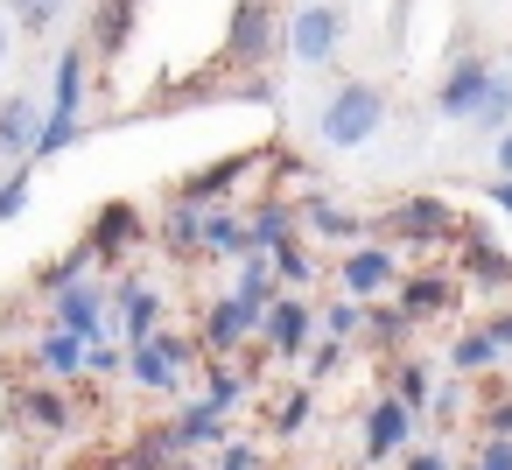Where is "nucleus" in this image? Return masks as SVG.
I'll use <instances>...</instances> for the list:
<instances>
[{"label": "nucleus", "instance_id": "2", "mask_svg": "<svg viewBox=\"0 0 512 470\" xmlns=\"http://www.w3.org/2000/svg\"><path fill=\"white\" fill-rule=\"evenodd\" d=\"M190 365H204V344H197V337L155 330L148 344H127V379H134V386H148V393H176Z\"/></svg>", "mask_w": 512, "mask_h": 470}, {"label": "nucleus", "instance_id": "46", "mask_svg": "<svg viewBox=\"0 0 512 470\" xmlns=\"http://www.w3.org/2000/svg\"><path fill=\"white\" fill-rule=\"evenodd\" d=\"M491 169H498V176H512V127L491 141Z\"/></svg>", "mask_w": 512, "mask_h": 470}, {"label": "nucleus", "instance_id": "4", "mask_svg": "<svg viewBox=\"0 0 512 470\" xmlns=\"http://www.w3.org/2000/svg\"><path fill=\"white\" fill-rule=\"evenodd\" d=\"M281 50V8L274 0H239L232 22H225V64L232 71H260Z\"/></svg>", "mask_w": 512, "mask_h": 470}, {"label": "nucleus", "instance_id": "45", "mask_svg": "<svg viewBox=\"0 0 512 470\" xmlns=\"http://www.w3.org/2000/svg\"><path fill=\"white\" fill-rule=\"evenodd\" d=\"M484 330H491V344H498V351H505V358H512V309H498V316H491V323H484Z\"/></svg>", "mask_w": 512, "mask_h": 470}, {"label": "nucleus", "instance_id": "20", "mask_svg": "<svg viewBox=\"0 0 512 470\" xmlns=\"http://www.w3.org/2000/svg\"><path fill=\"white\" fill-rule=\"evenodd\" d=\"M29 358H36V372H43L50 386H71V379H85V344H78L71 330H43Z\"/></svg>", "mask_w": 512, "mask_h": 470}, {"label": "nucleus", "instance_id": "32", "mask_svg": "<svg viewBox=\"0 0 512 470\" xmlns=\"http://www.w3.org/2000/svg\"><path fill=\"white\" fill-rule=\"evenodd\" d=\"M309 421H316V393H309V386H295V393H281V400L267 407V428H274L281 442H288V435H302Z\"/></svg>", "mask_w": 512, "mask_h": 470}, {"label": "nucleus", "instance_id": "33", "mask_svg": "<svg viewBox=\"0 0 512 470\" xmlns=\"http://www.w3.org/2000/svg\"><path fill=\"white\" fill-rule=\"evenodd\" d=\"M197 239H204V211H190V204H169V218H162V246L169 253H197Z\"/></svg>", "mask_w": 512, "mask_h": 470}, {"label": "nucleus", "instance_id": "6", "mask_svg": "<svg viewBox=\"0 0 512 470\" xmlns=\"http://www.w3.org/2000/svg\"><path fill=\"white\" fill-rule=\"evenodd\" d=\"M267 169V155H225V162H204V169H190L183 183H176V204H190V211H225V197L246 183V176H260Z\"/></svg>", "mask_w": 512, "mask_h": 470}, {"label": "nucleus", "instance_id": "25", "mask_svg": "<svg viewBox=\"0 0 512 470\" xmlns=\"http://www.w3.org/2000/svg\"><path fill=\"white\" fill-rule=\"evenodd\" d=\"M85 71H92V50H85V43H71V50L57 57V71H50V85H57V106H50V113H71V120H78V99H85Z\"/></svg>", "mask_w": 512, "mask_h": 470}, {"label": "nucleus", "instance_id": "12", "mask_svg": "<svg viewBox=\"0 0 512 470\" xmlns=\"http://www.w3.org/2000/svg\"><path fill=\"white\" fill-rule=\"evenodd\" d=\"M456 302H463V281H456L449 267H414V274H400V295H393V309H400L407 323L449 316Z\"/></svg>", "mask_w": 512, "mask_h": 470}, {"label": "nucleus", "instance_id": "47", "mask_svg": "<svg viewBox=\"0 0 512 470\" xmlns=\"http://www.w3.org/2000/svg\"><path fill=\"white\" fill-rule=\"evenodd\" d=\"M484 197H491V204H498V211L512 218V176H498V183H484Z\"/></svg>", "mask_w": 512, "mask_h": 470}, {"label": "nucleus", "instance_id": "39", "mask_svg": "<svg viewBox=\"0 0 512 470\" xmlns=\"http://www.w3.org/2000/svg\"><path fill=\"white\" fill-rule=\"evenodd\" d=\"M484 442H512V393H498V400H484Z\"/></svg>", "mask_w": 512, "mask_h": 470}, {"label": "nucleus", "instance_id": "3", "mask_svg": "<svg viewBox=\"0 0 512 470\" xmlns=\"http://www.w3.org/2000/svg\"><path fill=\"white\" fill-rule=\"evenodd\" d=\"M344 29H351V15L337 8V0H302V8L288 15V29H281V43H288V57L295 64H330L337 50H344Z\"/></svg>", "mask_w": 512, "mask_h": 470}, {"label": "nucleus", "instance_id": "43", "mask_svg": "<svg viewBox=\"0 0 512 470\" xmlns=\"http://www.w3.org/2000/svg\"><path fill=\"white\" fill-rule=\"evenodd\" d=\"M470 463H477V470H512V442H484Z\"/></svg>", "mask_w": 512, "mask_h": 470}, {"label": "nucleus", "instance_id": "27", "mask_svg": "<svg viewBox=\"0 0 512 470\" xmlns=\"http://www.w3.org/2000/svg\"><path fill=\"white\" fill-rule=\"evenodd\" d=\"M393 400L414 407V414H428V400H435V365H428V358H393Z\"/></svg>", "mask_w": 512, "mask_h": 470}, {"label": "nucleus", "instance_id": "50", "mask_svg": "<svg viewBox=\"0 0 512 470\" xmlns=\"http://www.w3.org/2000/svg\"><path fill=\"white\" fill-rule=\"evenodd\" d=\"M449 470H477V463H449Z\"/></svg>", "mask_w": 512, "mask_h": 470}, {"label": "nucleus", "instance_id": "49", "mask_svg": "<svg viewBox=\"0 0 512 470\" xmlns=\"http://www.w3.org/2000/svg\"><path fill=\"white\" fill-rule=\"evenodd\" d=\"M169 470H197V463H190V456H169Z\"/></svg>", "mask_w": 512, "mask_h": 470}, {"label": "nucleus", "instance_id": "34", "mask_svg": "<svg viewBox=\"0 0 512 470\" xmlns=\"http://www.w3.org/2000/svg\"><path fill=\"white\" fill-rule=\"evenodd\" d=\"M407 330H414V323H407L393 302H365V337H372L379 351H400V337H407Z\"/></svg>", "mask_w": 512, "mask_h": 470}, {"label": "nucleus", "instance_id": "13", "mask_svg": "<svg viewBox=\"0 0 512 470\" xmlns=\"http://www.w3.org/2000/svg\"><path fill=\"white\" fill-rule=\"evenodd\" d=\"M456 267H463L456 281H470V288H491V295H498V288H512V253H505L477 218L456 232Z\"/></svg>", "mask_w": 512, "mask_h": 470}, {"label": "nucleus", "instance_id": "41", "mask_svg": "<svg viewBox=\"0 0 512 470\" xmlns=\"http://www.w3.org/2000/svg\"><path fill=\"white\" fill-rule=\"evenodd\" d=\"M260 463H267V456H260V442H225L211 470H260Z\"/></svg>", "mask_w": 512, "mask_h": 470}, {"label": "nucleus", "instance_id": "7", "mask_svg": "<svg viewBox=\"0 0 512 470\" xmlns=\"http://www.w3.org/2000/svg\"><path fill=\"white\" fill-rule=\"evenodd\" d=\"M316 344V302L309 295H281L267 316H260V358H302Z\"/></svg>", "mask_w": 512, "mask_h": 470}, {"label": "nucleus", "instance_id": "26", "mask_svg": "<svg viewBox=\"0 0 512 470\" xmlns=\"http://www.w3.org/2000/svg\"><path fill=\"white\" fill-rule=\"evenodd\" d=\"M491 365H505V351L491 344V330L477 323V330H463L456 344H449V372H463V379H484Z\"/></svg>", "mask_w": 512, "mask_h": 470}, {"label": "nucleus", "instance_id": "10", "mask_svg": "<svg viewBox=\"0 0 512 470\" xmlns=\"http://www.w3.org/2000/svg\"><path fill=\"white\" fill-rule=\"evenodd\" d=\"M491 64L484 57H456L449 71H442V85H435V113L449 120V127H470V113L484 106V92H491Z\"/></svg>", "mask_w": 512, "mask_h": 470}, {"label": "nucleus", "instance_id": "30", "mask_svg": "<svg viewBox=\"0 0 512 470\" xmlns=\"http://www.w3.org/2000/svg\"><path fill=\"white\" fill-rule=\"evenodd\" d=\"M505 127H512V78L498 71V78H491V92H484V106L470 113V134H484V141H498Z\"/></svg>", "mask_w": 512, "mask_h": 470}, {"label": "nucleus", "instance_id": "44", "mask_svg": "<svg viewBox=\"0 0 512 470\" xmlns=\"http://www.w3.org/2000/svg\"><path fill=\"white\" fill-rule=\"evenodd\" d=\"M400 470H449V456H442V449H407Z\"/></svg>", "mask_w": 512, "mask_h": 470}, {"label": "nucleus", "instance_id": "18", "mask_svg": "<svg viewBox=\"0 0 512 470\" xmlns=\"http://www.w3.org/2000/svg\"><path fill=\"white\" fill-rule=\"evenodd\" d=\"M225 442H232V421H225V414H218V407H211L204 393L176 407V421H169V449H176V456H197V449H225Z\"/></svg>", "mask_w": 512, "mask_h": 470}, {"label": "nucleus", "instance_id": "29", "mask_svg": "<svg viewBox=\"0 0 512 470\" xmlns=\"http://www.w3.org/2000/svg\"><path fill=\"white\" fill-rule=\"evenodd\" d=\"M267 260H274V281H281V288H316V274H323V267H316V253L302 246V232H295V239H281Z\"/></svg>", "mask_w": 512, "mask_h": 470}, {"label": "nucleus", "instance_id": "22", "mask_svg": "<svg viewBox=\"0 0 512 470\" xmlns=\"http://www.w3.org/2000/svg\"><path fill=\"white\" fill-rule=\"evenodd\" d=\"M295 225H309L316 239H351V246H358V218H351L344 204H330L323 190H302V204H295Z\"/></svg>", "mask_w": 512, "mask_h": 470}, {"label": "nucleus", "instance_id": "1", "mask_svg": "<svg viewBox=\"0 0 512 470\" xmlns=\"http://www.w3.org/2000/svg\"><path fill=\"white\" fill-rule=\"evenodd\" d=\"M379 127H386V92H379L372 78H344V85L323 99V113H316V134H323V148H337V155L372 148Z\"/></svg>", "mask_w": 512, "mask_h": 470}, {"label": "nucleus", "instance_id": "14", "mask_svg": "<svg viewBox=\"0 0 512 470\" xmlns=\"http://www.w3.org/2000/svg\"><path fill=\"white\" fill-rule=\"evenodd\" d=\"M85 246L113 267L120 253H134V246H148V218L127 204V197H113V204H99V218H92V232H85Z\"/></svg>", "mask_w": 512, "mask_h": 470}, {"label": "nucleus", "instance_id": "9", "mask_svg": "<svg viewBox=\"0 0 512 470\" xmlns=\"http://www.w3.org/2000/svg\"><path fill=\"white\" fill-rule=\"evenodd\" d=\"M414 407H400L393 393H379L372 407H365V421H358V435H365V463H393V456H407L414 449Z\"/></svg>", "mask_w": 512, "mask_h": 470}, {"label": "nucleus", "instance_id": "52", "mask_svg": "<svg viewBox=\"0 0 512 470\" xmlns=\"http://www.w3.org/2000/svg\"><path fill=\"white\" fill-rule=\"evenodd\" d=\"M134 8H141V0H134Z\"/></svg>", "mask_w": 512, "mask_h": 470}, {"label": "nucleus", "instance_id": "31", "mask_svg": "<svg viewBox=\"0 0 512 470\" xmlns=\"http://www.w3.org/2000/svg\"><path fill=\"white\" fill-rule=\"evenodd\" d=\"M358 330H365V302L337 295V302H323V309H316V337H330V344H351Z\"/></svg>", "mask_w": 512, "mask_h": 470}, {"label": "nucleus", "instance_id": "28", "mask_svg": "<svg viewBox=\"0 0 512 470\" xmlns=\"http://www.w3.org/2000/svg\"><path fill=\"white\" fill-rule=\"evenodd\" d=\"M246 386H253V379H246V372H239L232 358H204V400H211V407H218L225 421H232V407L246 400Z\"/></svg>", "mask_w": 512, "mask_h": 470}, {"label": "nucleus", "instance_id": "15", "mask_svg": "<svg viewBox=\"0 0 512 470\" xmlns=\"http://www.w3.org/2000/svg\"><path fill=\"white\" fill-rule=\"evenodd\" d=\"M246 337H260V309H246L239 295H218L211 309H204V358H232V351H246Z\"/></svg>", "mask_w": 512, "mask_h": 470}, {"label": "nucleus", "instance_id": "11", "mask_svg": "<svg viewBox=\"0 0 512 470\" xmlns=\"http://www.w3.org/2000/svg\"><path fill=\"white\" fill-rule=\"evenodd\" d=\"M337 288L351 295V302H379L386 288H400V260L386 253V246H372V239H358L344 260H337Z\"/></svg>", "mask_w": 512, "mask_h": 470}, {"label": "nucleus", "instance_id": "40", "mask_svg": "<svg viewBox=\"0 0 512 470\" xmlns=\"http://www.w3.org/2000/svg\"><path fill=\"white\" fill-rule=\"evenodd\" d=\"M29 211V169L22 176H8V183H0V225H15Z\"/></svg>", "mask_w": 512, "mask_h": 470}, {"label": "nucleus", "instance_id": "48", "mask_svg": "<svg viewBox=\"0 0 512 470\" xmlns=\"http://www.w3.org/2000/svg\"><path fill=\"white\" fill-rule=\"evenodd\" d=\"M0 64H8V15H0Z\"/></svg>", "mask_w": 512, "mask_h": 470}, {"label": "nucleus", "instance_id": "19", "mask_svg": "<svg viewBox=\"0 0 512 470\" xmlns=\"http://www.w3.org/2000/svg\"><path fill=\"white\" fill-rule=\"evenodd\" d=\"M302 225H295V204L288 197H260L253 211H246V253H274L281 239H295Z\"/></svg>", "mask_w": 512, "mask_h": 470}, {"label": "nucleus", "instance_id": "5", "mask_svg": "<svg viewBox=\"0 0 512 470\" xmlns=\"http://www.w3.org/2000/svg\"><path fill=\"white\" fill-rule=\"evenodd\" d=\"M50 330H71L78 344L113 337V288H99V281H71V288H57V295H50Z\"/></svg>", "mask_w": 512, "mask_h": 470}, {"label": "nucleus", "instance_id": "35", "mask_svg": "<svg viewBox=\"0 0 512 470\" xmlns=\"http://www.w3.org/2000/svg\"><path fill=\"white\" fill-rule=\"evenodd\" d=\"M78 141V120L71 113H43V127H36V148H29V162H50V155H64Z\"/></svg>", "mask_w": 512, "mask_h": 470}, {"label": "nucleus", "instance_id": "21", "mask_svg": "<svg viewBox=\"0 0 512 470\" xmlns=\"http://www.w3.org/2000/svg\"><path fill=\"white\" fill-rule=\"evenodd\" d=\"M36 127H43V113H36V99H0V162H29V148H36Z\"/></svg>", "mask_w": 512, "mask_h": 470}, {"label": "nucleus", "instance_id": "37", "mask_svg": "<svg viewBox=\"0 0 512 470\" xmlns=\"http://www.w3.org/2000/svg\"><path fill=\"white\" fill-rule=\"evenodd\" d=\"M344 358H351V344H330V337H316V344L302 351V372H309V386H316V379H330V372H344Z\"/></svg>", "mask_w": 512, "mask_h": 470}, {"label": "nucleus", "instance_id": "8", "mask_svg": "<svg viewBox=\"0 0 512 470\" xmlns=\"http://www.w3.org/2000/svg\"><path fill=\"white\" fill-rule=\"evenodd\" d=\"M463 218L442 204V197H400L393 204V239H407L414 253H435V246H456Z\"/></svg>", "mask_w": 512, "mask_h": 470}, {"label": "nucleus", "instance_id": "17", "mask_svg": "<svg viewBox=\"0 0 512 470\" xmlns=\"http://www.w3.org/2000/svg\"><path fill=\"white\" fill-rule=\"evenodd\" d=\"M15 421H22L29 435H71V421H78V400H71L64 386L36 379V386H22V393H15Z\"/></svg>", "mask_w": 512, "mask_h": 470}, {"label": "nucleus", "instance_id": "36", "mask_svg": "<svg viewBox=\"0 0 512 470\" xmlns=\"http://www.w3.org/2000/svg\"><path fill=\"white\" fill-rule=\"evenodd\" d=\"M8 15H15L29 36H43V29H57V22H64V0H8Z\"/></svg>", "mask_w": 512, "mask_h": 470}, {"label": "nucleus", "instance_id": "42", "mask_svg": "<svg viewBox=\"0 0 512 470\" xmlns=\"http://www.w3.org/2000/svg\"><path fill=\"white\" fill-rule=\"evenodd\" d=\"M428 414H435V421H456V414H463V386H435Z\"/></svg>", "mask_w": 512, "mask_h": 470}, {"label": "nucleus", "instance_id": "51", "mask_svg": "<svg viewBox=\"0 0 512 470\" xmlns=\"http://www.w3.org/2000/svg\"><path fill=\"white\" fill-rule=\"evenodd\" d=\"M15 470H43V463H15Z\"/></svg>", "mask_w": 512, "mask_h": 470}, {"label": "nucleus", "instance_id": "16", "mask_svg": "<svg viewBox=\"0 0 512 470\" xmlns=\"http://www.w3.org/2000/svg\"><path fill=\"white\" fill-rule=\"evenodd\" d=\"M162 302H169V295H162L155 281H120V288H113V330H120L127 344H148V337L162 330Z\"/></svg>", "mask_w": 512, "mask_h": 470}, {"label": "nucleus", "instance_id": "24", "mask_svg": "<svg viewBox=\"0 0 512 470\" xmlns=\"http://www.w3.org/2000/svg\"><path fill=\"white\" fill-rule=\"evenodd\" d=\"M134 43V0H99V15H92V50L99 57H120Z\"/></svg>", "mask_w": 512, "mask_h": 470}, {"label": "nucleus", "instance_id": "38", "mask_svg": "<svg viewBox=\"0 0 512 470\" xmlns=\"http://www.w3.org/2000/svg\"><path fill=\"white\" fill-rule=\"evenodd\" d=\"M85 372H92V379H113V372H127V344H120V337H99V344H85Z\"/></svg>", "mask_w": 512, "mask_h": 470}, {"label": "nucleus", "instance_id": "23", "mask_svg": "<svg viewBox=\"0 0 512 470\" xmlns=\"http://www.w3.org/2000/svg\"><path fill=\"white\" fill-rule=\"evenodd\" d=\"M197 253H204V260H246V218H239V211H204Z\"/></svg>", "mask_w": 512, "mask_h": 470}]
</instances>
